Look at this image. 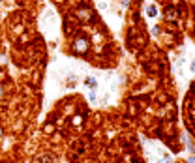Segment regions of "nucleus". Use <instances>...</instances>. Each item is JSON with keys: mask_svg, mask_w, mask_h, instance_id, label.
I'll return each mask as SVG.
<instances>
[{"mask_svg": "<svg viewBox=\"0 0 195 163\" xmlns=\"http://www.w3.org/2000/svg\"><path fill=\"white\" fill-rule=\"evenodd\" d=\"M2 133H4V130H2V128H0V137H2Z\"/></svg>", "mask_w": 195, "mask_h": 163, "instance_id": "13", "label": "nucleus"}, {"mask_svg": "<svg viewBox=\"0 0 195 163\" xmlns=\"http://www.w3.org/2000/svg\"><path fill=\"white\" fill-rule=\"evenodd\" d=\"M13 163H15V161H13Z\"/></svg>", "mask_w": 195, "mask_h": 163, "instance_id": "15", "label": "nucleus"}, {"mask_svg": "<svg viewBox=\"0 0 195 163\" xmlns=\"http://www.w3.org/2000/svg\"><path fill=\"white\" fill-rule=\"evenodd\" d=\"M2 94H4V90H2V86H0V98H2Z\"/></svg>", "mask_w": 195, "mask_h": 163, "instance_id": "12", "label": "nucleus"}, {"mask_svg": "<svg viewBox=\"0 0 195 163\" xmlns=\"http://www.w3.org/2000/svg\"><path fill=\"white\" fill-rule=\"evenodd\" d=\"M146 13H148V17H156V15H158V8L150 4V6L146 8Z\"/></svg>", "mask_w": 195, "mask_h": 163, "instance_id": "2", "label": "nucleus"}, {"mask_svg": "<svg viewBox=\"0 0 195 163\" xmlns=\"http://www.w3.org/2000/svg\"><path fill=\"white\" fill-rule=\"evenodd\" d=\"M6 62H8V60H6V56H4V54H0V66H4Z\"/></svg>", "mask_w": 195, "mask_h": 163, "instance_id": "6", "label": "nucleus"}, {"mask_svg": "<svg viewBox=\"0 0 195 163\" xmlns=\"http://www.w3.org/2000/svg\"><path fill=\"white\" fill-rule=\"evenodd\" d=\"M79 17L83 21H88L90 19V9H79Z\"/></svg>", "mask_w": 195, "mask_h": 163, "instance_id": "3", "label": "nucleus"}, {"mask_svg": "<svg viewBox=\"0 0 195 163\" xmlns=\"http://www.w3.org/2000/svg\"><path fill=\"white\" fill-rule=\"evenodd\" d=\"M73 51H75L77 54H85V53L88 51V39H86V38H77V39L73 41Z\"/></svg>", "mask_w": 195, "mask_h": 163, "instance_id": "1", "label": "nucleus"}, {"mask_svg": "<svg viewBox=\"0 0 195 163\" xmlns=\"http://www.w3.org/2000/svg\"><path fill=\"white\" fill-rule=\"evenodd\" d=\"M190 69H192V71H195V60L192 62V64H190Z\"/></svg>", "mask_w": 195, "mask_h": 163, "instance_id": "9", "label": "nucleus"}, {"mask_svg": "<svg viewBox=\"0 0 195 163\" xmlns=\"http://www.w3.org/2000/svg\"><path fill=\"white\" fill-rule=\"evenodd\" d=\"M86 84H88V86H96V84H98V81H96L94 77H88V79H86Z\"/></svg>", "mask_w": 195, "mask_h": 163, "instance_id": "4", "label": "nucleus"}, {"mask_svg": "<svg viewBox=\"0 0 195 163\" xmlns=\"http://www.w3.org/2000/svg\"><path fill=\"white\" fill-rule=\"evenodd\" d=\"M152 34H154V36H158V34H160V28H158V26H154V28H152Z\"/></svg>", "mask_w": 195, "mask_h": 163, "instance_id": "7", "label": "nucleus"}, {"mask_svg": "<svg viewBox=\"0 0 195 163\" xmlns=\"http://www.w3.org/2000/svg\"><path fill=\"white\" fill-rule=\"evenodd\" d=\"M0 2H4V0H0Z\"/></svg>", "mask_w": 195, "mask_h": 163, "instance_id": "14", "label": "nucleus"}, {"mask_svg": "<svg viewBox=\"0 0 195 163\" xmlns=\"http://www.w3.org/2000/svg\"><path fill=\"white\" fill-rule=\"evenodd\" d=\"M188 163H195V156H192V158H188Z\"/></svg>", "mask_w": 195, "mask_h": 163, "instance_id": "10", "label": "nucleus"}, {"mask_svg": "<svg viewBox=\"0 0 195 163\" xmlns=\"http://www.w3.org/2000/svg\"><path fill=\"white\" fill-rule=\"evenodd\" d=\"M128 2H130V0H122V6H128Z\"/></svg>", "mask_w": 195, "mask_h": 163, "instance_id": "11", "label": "nucleus"}, {"mask_svg": "<svg viewBox=\"0 0 195 163\" xmlns=\"http://www.w3.org/2000/svg\"><path fill=\"white\" fill-rule=\"evenodd\" d=\"M88 98H90V101H96V92H94V90H92V92H90V96H88Z\"/></svg>", "mask_w": 195, "mask_h": 163, "instance_id": "5", "label": "nucleus"}, {"mask_svg": "<svg viewBox=\"0 0 195 163\" xmlns=\"http://www.w3.org/2000/svg\"><path fill=\"white\" fill-rule=\"evenodd\" d=\"M73 124H81V116H73Z\"/></svg>", "mask_w": 195, "mask_h": 163, "instance_id": "8", "label": "nucleus"}]
</instances>
